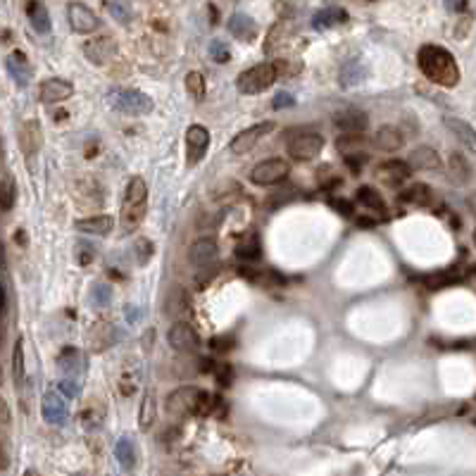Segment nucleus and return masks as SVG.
I'll return each mask as SVG.
<instances>
[{
    "instance_id": "1",
    "label": "nucleus",
    "mask_w": 476,
    "mask_h": 476,
    "mask_svg": "<svg viewBox=\"0 0 476 476\" xmlns=\"http://www.w3.org/2000/svg\"><path fill=\"white\" fill-rule=\"evenodd\" d=\"M417 63H419L422 74L427 76L429 81L438 83V86L455 88L457 83H460V67H457L450 50L429 43V46L419 48Z\"/></svg>"
},
{
    "instance_id": "2",
    "label": "nucleus",
    "mask_w": 476,
    "mask_h": 476,
    "mask_svg": "<svg viewBox=\"0 0 476 476\" xmlns=\"http://www.w3.org/2000/svg\"><path fill=\"white\" fill-rule=\"evenodd\" d=\"M148 212V186L141 177H131L126 183V193L122 200V212H120V227L122 233H133L145 220Z\"/></svg>"
},
{
    "instance_id": "3",
    "label": "nucleus",
    "mask_w": 476,
    "mask_h": 476,
    "mask_svg": "<svg viewBox=\"0 0 476 476\" xmlns=\"http://www.w3.org/2000/svg\"><path fill=\"white\" fill-rule=\"evenodd\" d=\"M212 397L200 391L198 386H181V388L172 391L167 397V412L172 417H186V414H207L210 412Z\"/></svg>"
},
{
    "instance_id": "4",
    "label": "nucleus",
    "mask_w": 476,
    "mask_h": 476,
    "mask_svg": "<svg viewBox=\"0 0 476 476\" xmlns=\"http://www.w3.org/2000/svg\"><path fill=\"white\" fill-rule=\"evenodd\" d=\"M108 100L117 112H122V115H131V117L150 115L155 108L153 98L145 95L143 91H138V88H112V91L108 93Z\"/></svg>"
},
{
    "instance_id": "5",
    "label": "nucleus",
    "mask_w": 476,
    "mask_h": 476,
    "mask_svg": "<svg viewBox=\"0 0 476 476\" xmlns=\"http://www.w3.org/2000/svg\"><path fill=\"white\" fill-rule=\"evenodd\" d=\"M277 79H279L277 65H274V63H260V65L250 67V69L240 72L238 79H236V86H238L240 93L255 95V93L267 91V88H270Z\"/></svg>"
},
{
    "instance_id": "6",
    "label": "nucleus",
    "mask_w": 476,
    "mask_h": 476,
    "mask_svg": "<svg viewBox=\"0 0 476 476\" xmlns=\"http://www.w3.org/2000/svg\"><path fill=\"white\" fill-rule=\"evenodd\" d=\"M288 172H290L288 162L281 158H272V160H265L253 167L250 181H253L255 186H274V183L284 181V179L288 177Z\"/></svg>"
},
{
    "instance_id": "7",
    "label": "nucleus",
    "mask_w": 476,
    "mask_h": 476,
    "mask_svg": "<svg viewBox=\"0 0 476 476\" xmlns=\"http://www.w3.org/2000/svg\"><path fill=\"white\" fill-rule=\"evenodd\" d=\"M322 150H324V138L319 136V133H315V131L298 133V136L288 141V158H293L298 162L315 160Z\"/></svg>"
},
{
    "instance_id": "8",
    "label": "nucleus",
    "mask_w": 476,
    "mask_h": 476,
    "mask_svg": "<svg viewBox=\"0 0 476 476\" xmlns=\"http://www.w3.org/2000/svg\"><path fill=\"white\" fill-rule=\"evenodd\" d=\"M274 131V122H260V124H253L248 129H243L240 133L231 138V145H229V150H231L233 155H245L250 153V150L255 148L257 143H260V138H265L267 133Z\"/></svg>"
},
{
    "instance_id": "9",
    "label": "nucleus",
    "mask_w": 476,
    "mask_h": 476,
    "mask_svg": "<svg viewBox=\"0 0 476 476\" xmlns=\"http://www.w3.org/2000/svg\"><path fill=\"white\" fill-rule=\"evenodd\" d=\"M207 148H210V131L200 124L188 126L186 131V165L195 167L205 158Z\"/></svg>"
},
{
    "instance_id": "10",
    "label": "nucleus",
    "mask_w": 476,
    "mask_h": 476,
    "mask_svg": "<svg viewBox=\"0 0 476 476\" xmlns=\"http://www.w3.org/2000/svg\"><path fill=\"white\" fill-rule=\"evenodd\" d=\"M41 412H43V419H46L48 424H53V427H63V424L67 422V417H69V407H67L65 395L60 393V391H48L41 400Z\"/></svg>"
},
{
    "instance_id": "11",
    "label": "nucleus",
    "mask_w": 476,
    "mask_h": 476,
    "mask_svg": "<svg viewBox=\"0 0 476 476\" xmlns=\"http://www.w3.org/2000/svg\"><path fill=\"white\" fill-rule=\"evenodd\" d=\"M67 19H69V26L76 33H93L100 26L98 15L83 3H69V8H67Z\"/></svg>"
},
{
    "instance_id": "12",
    "label": "nucleus",
    "mask_w": 476,
    "mask_h": 476,
    "mask_svg": "<svg viewBox=\"0 0 476 476\" xmlns=\"http://www.w3.org/2000/svg\"><path fill=\"white\" fill-rule=\"evenodd\" d=\"M377 177H379L381 183L395 188V186H402V183L412 177V167H410V162H405V160L381 162V165L377 167Z\"/></svg>"
},
{
    "instance_id": "13",
    "label": "nucleus",
    "mask_w": 476,
    "mask_h": 476,
    "mask_svg": "<svg viewBox=\"0 0 476 476\" xmlns=\"http://www.w3.org/2000/svg\"><path fill=\"white\" fill-rule=\"evenodd\" d=\"M167 340H170L172 348L179 352H193V350H198V345H200L198 334H195V329L190 327L188 322L172 324L170 334H167Z\"/></svg>"
},
{
    "instance_id": "14",
    "label": "nucleus",
    "mask_w": 476,
    "mask_h": 476,
    "mask_svg": "<svg viewBox=\"0 0 476 476\" xmlns=\"http://www.w3.org/2000/svg\"><path fill=\"white\" fill-rule=\"evenodd\" d=\"M83 55L91 65H108L112 58L117 55V43L115 38L110 36H100V38H91V41L83 46Z\"/></svg>"
},
{
    "instance_id": "15",
    "label": "nucleus",
    "mask_w": 476,
    "mask_h": 476,
    "mask_svg": "<svg viewBox=\"0 0 476 476\" xmlns=\"http://www.w3.org/2000/svg\"><path fill=\"white\" fill-rule=\"evenodd\" d=\"M217 257H220V250H217V243L212 238L195 240V243L190 245V250H188L190 265L198 267V270H210V267L217 262Z\"/></svg>"
},
{
    "instance_id": "16",
    "label": "nucleus",
    "mask_w": 476,
    "mask_h": 476,
    "mask_svg": "<svg viewBox=\"0 0 476 476\" xmlns=\"http://www.w3.org/2000/svg\"><path fill=\"white\" fill-rule=\"evenodd\" d=\"M17 138H19L22 153H24L26 158H33V155H36L38 150H41V145H43V129H41V124H38L36 120H26L24 124L19 126Z\"/></svg>"
},
{
    "instance_id": "17",
    "label": "nucleus",
    "mask_w": 476,
    "mask_h": 476,
    "mask_svg": "<svg viewBox=\"0 0 476 476\" xmlns=\"http://www.w3.org/2000/svg\"><path fill=\"white\" fill-rule=\"evenodd\" d=\"M72 93H74V86L67 79H46L41 83L38 98L46 105H58V103H65L67 98H72Z\"/></svg>"
},
{
    "instance_id": "18",
    "label": "nucleus",
    "mask_w": 476,
    "mask_h": 476,
    "mask_svg": "<svg viewBox=\"0 0 476 476\" xmlns=\"http://www.w3.org/2000/svg\"><path fill=\"white\" fill-rule=\"evenodd\" d=\"M5 65H8V72L10 76L15 79L17 86H29L31 81V65L29 60H26V55L22 53V50H15V53L8 55V60H5Z\"/></svg>"
},
{
    "instance_id": "19",
    "label": "nucleus",
    "mask_w": 476,
    "mask_h": 476,
    "mask_svg": "<svg viewBox=\"0 0 476 476\" xmlns=\"http://www.w3.org/2000/svg\"><path fill=\"white\" fill-rule=\"evenodd\" d=\"M229 33H231L233 38H238V41L243 43H253L257 38V24L253 17L243 15V13H236L229 19Z\"/></svg>"
},
{
    "instance_id": "20",
    "label": "nucleus",
    "mask_w": 476,
    "mask_h": 476,
    "mask_svg": "<svg viewBox=\"0 0 476 476\" xmlns=\"http://www.w3.org/2000/svg\"><path fill=\"white\" fill-rule=\"evenodd\" d=\"M443 124H445L448 131H450L452 136H455L457 141H460V143L464 145V148L469 150V153L476 155V131L467 124V122H464V120H457V117H445Z\"/></svg>"
},
{
    "instance_id": "21",
    "label": "nucleus",
    "mask_w": 476,
    "mask_h": 476,
    "mask_svg": "<svg viewBox=\"0 0 476 476\" xmlns=\"http://www.w3.org/2000/svg\"><path fill=\"white\" fill-rule=\"evenodd\" d=\"M117 334H115V327L108 322H95L91 327V331H88V345H91L93 352H103L108 350L112 343H115Z\"/></svg>"
},
{
    "instance_id": "22",
    "label": "nucleus",
    "mask_w": 476,
    "mask_h": 476,
    "mask_svg": "<svg viewBox=\"0 0 476 476\" xmlns=\"http://www.w3.org/2000/svg\"><path fill=\"white\" fill-rule=\"evenodd\" d=\"M410 167L419 172H436V170H441V158L434 148L419 145V148H414L410 153Z\"/></svg>"
},
{
    "instance_id": "23",
    "label": "nucleus",
    "mask_w": 476,
    "mask_h": 476,
    "mask_svg": "<svg viewBox=\"0 0 476 476\" xmlns=\"http://www.w3.org/2000/svg\"><path fill=\"white\" fill-rule=\"evenodd\" d=\"M336 126H338L345 136H360V133L369 126V120L365 112L350 110V112H343V115L336 117Z\"/></svg>"
},
{
    "instance_id": "24",
    "label": "nucleus",
    "mask_w": 476,
    "mask_h": 476,
    "mask_svg": "<svg viewBox=\"0 0 476 476\" xmlns=\"http://www.w3.org/2000/svg\"><path fill=\"white\" fill-rule=\"evenodd\" d=\"M405 138H402V131L397 126H381L374 136V145L381 150V153H397L402 148Z\"/></svg>"
},
{
    "instance_id": "25",
    "label": "nucleus",
    "mask_w": 476,
    "mask_h": 476,
    "mask_svg": "<svg viewBox=\"0 0 476 476\" xmlns=\"http://www.w3.org/2000/svg\"><path fill=\"white\" fill-rule=\"evenodd\" d=\"M112 217L108 215H91L86 217V220H76L74 222V229L81 233H93V236H108L112 231Z\"/></svg>"
},
{
    "instance_id": "26",
    "label": "nucleus",
    "mask_w": 476,
    "mask_h": 476,
    "mask_svg": "<svg viewBox=\"0 0 476 476\" xmlns=\"http://www.w3.org/2000/svg\"><path fill=\"white\" fill-rule=\"evenodd\" d=\"M343 22H348V13H345L343 8H324L312 17V26H315L317 31L331 29V26H338V24H343Z\"/></svg>"
},
{
    "instance_id": "27",
    "label": "nucleus",
    "mask_w": 476,
    "mask_h": 476,
    "mask_svg": "<svg viewBox=\"0 0 476 476\" xmlns=\"http://www.w3.org/2000/svg\"><path fill=\"white\" fill-rule=\"evenodd\" d=\"M165 312L177 319L188 312V295L181 286H172L170 288V293H167V298H165ZM179 322H181V319H179Z\"/></svg>"
},
{
    "instance_id": "28",
    "label": "nucleus",
    "mask_w": 476,
    "mask_h": 476,
    "mask_svg": "<svg viewBox=\"0 0 476 476\" xmlns=\"http://www.w3.org/2000/svg\"><path fill=\"white\" fill-rule=\"evenodd\" d=\"M448 177H450V181L457 183V186H464V183L472 179V167H469L464 155H460V153L450 155V160H448Z\"/></svg>"
},
{
    "instance_id": "29",
    "label": "nucleus",
    "mask_w": 476,
    "mask_h": 476,
    "mask_svg": "<svg viewBox=\"0 0 476 476\" xmlns=\"http://www.w3.org/2000/svg\"><path fill=\"white\" fill-rule=\"evenodd\" d=\"M26 17H29V24L33 26L36 33H48L50 31V15L46 10V5L38 3V0H29L26 3Z\"/></svg>"
},
{
    "instance_id": "30",
    "label": "nucleus",
    "mask_w": 476,
    "mask_h": 476,
    "mask_svg": "<svg viewBox=\"0 0 476 476\" xmlns=\"http://www.w3.org/2000/svg\"><path fill=\"white\" fill-rule=\"evenodd\" d=\"M115 457L117 462L122 464V469L124 472H133L136 469V462H138V455H136V445H133L131 438H120L115 443Z\"/></svg>"
},
{
    "instance_id": "31",
    "label": "nucleus",
    "mask_w": 476,
    "mask_h": 476,
    "mask_svg": "<svg viewBox=\"0 0 476 476\" xmlns=\"http://www.w3.org/2000/svg\"><path fill=\"white\" fill-rule=\"evenodd\" d=\"M290 33H293V24H290V19H279L277 24L270 29V36H267V41H265V53H274L277 48H281L284 43L290 38Z\"/></svg>"
},
{
    "instance_id": "32",
    "label": "nucleus",
    "mask_w": 476,
    "mask_h": 476,
    "mask_svg": "<svg viewBox=\"0 0 476 476\" xmlns=\"http://www.w3.org/2000/svg\"><path fill=\"white\" fill-rule=\"evenodd\" d=\"M367 76V67L360 63V60H348L343 67H340V74H338V81L340 86L350 88L355 86V83H362Z\"/></svg>"
},
{
    "instance_id": "33",
    "label": "nucleus",
    "mask_w": 476,
    "mask_h": 476,
    "mask_svg": "<svg viewBox=\"0 0 476 476\" xmlns=\"http://www.w3.org/2000/svg\"><path fill=\"white\" fill-rule=\"evenodd\" d=\"M355 200H357V203H360L362 207L372 210L377 217H386V205H384V200H381V195H379L372 186H360V188H357Z\"/></svg>"
},
{
    "instance_id": "34",
    "label": "nucleus",
    "mask_w": 476,
    "mask_h": 476,
    "mask_svg": "<svg viewBox=\"0 0 476 476\" xmlns=\"http://www.w3.org/2000/svg\"><path fill=\"white\" fill-rule=\"evenodd\" d=\"M402 200L417 205V207H429V205H434L436 193L427 186V183H412V186L402 193Z\"/></svg>"
},
{
    "instance_id": "35",
    "label": "nucleus",
    "mask_w": 476,
    "mask_h": 476,
    "mask_svg": "<svg viewBox=\"0 0 476 476\" xmlns=\"http://www.w3.org/2000/svg\"><path fill=\"white\" fill-rule=\"evenodd\" d=\"M13 381L17 388L26 384V367H24V338H17L13 348Z\"/></svg>"
},
{
    "instance_id": "36",
    "label": "nucleus",
    "mask_w": 476,
    "mask_h": 476,
    "mask_svg": "<svg viewBox=\"0 0 476 476\" xmlns=\"http://www.w3.org/2000/svg\"><path fill=\"white\" fill-rule=\"evenodd\" d=\"M15 200H17V183H15L13 174L5 170L3 172V181H0V207H3V212L13 210Z\"/></svg>"
},
{
    "instance_id": "37",
    "label": "nucleus",
    "mask_w": 476,
    "mask_h": 476,
    "mask_svg": "<svg viewBox=\"0 0 476 476\" xmlns=\"http://www.w3.org/2000/svg\"><path fill=\"white\" fill-rule=\"evenodd\" d=\"M155 422V393L153 391H148V393L143 395V402H141V414H138V424H141V431H148L153 427Z\"/></svg>"
},
{
    "instance_id": "38",
    "label": "nucleus",
    "mask_w": 476,
    "mask_h": 476,
    "mask_svg": "<svg viewBox=\"0 0 476 476\" xmlns=\"http://www.w3.org/2000/svg\"><path fill=\"white\" fill-rule=\"evenodd\" d=\"M58 365H60L63 372L72 374V379H74V372L79 369V352H76V348L65 345V348L60 350V355H58Z\"/></svg>"
},
{
    "instance_id": "39",
    "label": "nucleus",
    "mask_w": 476,
    "mask_h": 476,
    "mask_svg": "<svg viewBox=\"0 0 476 476\" xmlns=\"http://www.w3.org/2000/svg\"><path fill=\"white\" fill-rule=\"evenodd\" d=\"M186 91L193 100H203L205 98V76L200 72H188L186 74Z\"/></svg>"
},
{
    "instance_id": "40",
    "label": "nucleus",
    "mask_w": 476,
    "mask_h": 476,
    "mask_svg": "<svg viewBox=\"0 0 476 476\" xmlns=\"http://www.w3.org/2000/svg\"><path fill=\"white\" fill-rule=\"evenodd\" d=\"M277 13L281 19H293L295 15H298V10L302 8V0H277Z\"/></svg>"
},
{
    "instance_id": "41",
    "label": "nucleus",
    "mask_w": 476,
    "mask_h": 476,
    "mask_svg": "<svg viewBox=\"0 0 476 476\" xmlns=\"http://www.w3.org/2000/svg\"><path fill=\"white\" fill-rule=\"evenodd\" d=\"M210 58L215 60V63H229V58H231V50H229V46L224 41H220V38H215V41L210 43Z\"/></svg>"
},
{
    "instance_id": "42",
    "label": "nucleus",
    "mask_w": 476,
    "mask_h": 476,
    "mask_svg": "<svg viewBox=\"0 0 476 476\" xmlns=\"http://www.w3.org/2000/svg\"><path fill=\"white\" fill-rule=\"evenodd\" d=\"M91 300H93V305H95V307H108L110 302H112V288H110L108 284H98V286L93 288Z\"/></svg>"
},
{
    "instance_id": "43",
    "label": "nucleus",
    "mask_w": 476,
    "mask_h": 476,
    "mask_svg": "<svg viewBox=\"0 0 476 476\" xmlns=\"http://www.w3.org/2000/svg\"><path fill=\"white\" fill-rule=\"evenodd\" d=\"M133 253H136L138 265H148V260L153 257V243L148 238H138L136 245H133Z\"/></svg>"
},
{
    "instance_id": "44",
    "label": "nucleus",
    "mask_w": 476,
    "mask_h": 476,
    "mask_svg": "<svg viewBox=\"0 0 476 476\" xmlns=\"http://www.w3.org/2000/svg\"><path fill=\"white\" fill-rule=\"evenodd\" d=\"M238 257H243V260H257L260 257V243H257V238H250V240H243V243L236 248Z\"/></svg>"
},
{
    "instance_id": "45",
    "label": "nucleus",
    "mask_w": 476,
    "mask_h": 476,
    "mask_svg": "<svg viewBox=\"0 0 476 476\" xmlns=\"http://www.w3.org/2000/svg\"><path fill=\"white\" fill-rule=\"evenodd\" d=\"M108 10H110V15L120 22V24H129V22H131V13H129L126 5L120 3V0H112V3H108Z\"/></svg>"
},
{
    "instance_id": "46",
    "label": "nucleus",
    "mask_w": 476,
    "mask_h": 476,
    "mask_svg": "<svg viewBox=\"0 0 476 476\" xmlns=\"http://www.w3.org/2000/svg\"><path fill=\"white\" fill-rule=\"evenodd\" d=\"M431 288H438V286H445V284H452V281H457V274H452V270H448V272H438V274H434V277H427L424 279Z\"/></svg>"
},
{
    "instance_id": "47",
    "label": "nucleus",
    "mask_w": 476,
    "mask_h": 476,
    "mask_svg": "<svg viewBox=\"0 0 476 476\" xmlns=\"http://www.w3.org/2000/svg\"><path fill=\"white\" fill-rule=\"evenodd\" d=\"M367 158L362 153H345V165L350 167L352 174H357V172H362V167H365Z\"/></svg>"
},
{
    "instance_id": "48",
    "label": "nucleus",
    "mask_w": 476,
    "mask_h": 476,
    "mask_svg": "<svg viewBox=\"0 0 476 476\" xmlns=\"http://www.w3.org/2000/svg\"><path fill=\"white\" fill-rule=\"evenodd\" d=\"M58 391L63 395H67V397H76V395H79V384H76L74 379H63L58 384Z\"/></svg>"
},
{
    "instance_id": "49",
    "label": "nucleus",
    "mask_w": 476,
    "mask_h": 476,
    "mask_svg": "<svg viewBox=\"0 0 476 476\" xmlns=\"http://www.w3.org/2000/svg\"><path fill=\"white\" fill-rule=\"evenodd\" d=\"M277 72H279V76H293V74H298L300 72V65H293L290 67L288 65V60H277Z\"/></svg>"
},
{
    "instance_id": "50",
    "label": "nucleus",
    "mask_w": 476,
    "mask_h": 476,
    "mask_svg": "<svg viewBox=\"0 0 476 476\" xmlns=\"http://www.w3.org/2000/svg\"><path fill=\"white\" fill-rule=\"evenodd\" d=\"M274 110H281V108H290V105H295V100H293V95L290 93H277L274 95Z\"/></svg>"
},
{
    "instance_id": "51",
    "label": "nucleus",
    "mask_w": 476,
    "mask_h": 476,
    "mask_svg": "<svg viewBox=\"0 0 476 476\" xmlns=\"http://www.w3.org/2000/svg\"><path fill=\"white\" fill-rule=\"evenodd\" d=\"M79 250H81V253L76 255V262H79V265H88V262H93V257H95V250L91 248V245H86V243H79Z\"/></svg>"
},
{
    "instance_id": "52",
    "label": "nucleus",
    "mask_w": 476,
    "mask_h": 476,
    "mask_svg": "<svg viewBox=\"0 0 476 476\" xmlns=\"http://www.w3.org/2000/svg\"><path fill=\"white\" fill-rule=\"evenodd\" d=\"M331 205H334L338 212H343L345 217H350V215H352V205L348 203V200H336V198H334V200H331Z\"/></svg>"
},
{
    "instance_id": "53",
    "label": "nucleus",
    "mask_w": 476,
    "mask_h": 476,
    "mask_svg": "<svg viewBox=\"0 0 476 476\" xmlns=\"http://www.w3.org/2000/svg\"><path fill=\"white\" fill-rule=\"evenodd\" d=\"M448 10H452V13H462L464 8H467V0H445Z\"/></svg>"
},
{
    "instance_id": "54",
    "label": "nucleus",
    "mask_w": 476,
    "mask_h": 476,
    "mask_svg": "<svg viewBox=\"0 0 476 476\" xmlns=\"http://www.w3.org/2000/svg\"><path fill=\"white\" fill-rule=\"evenodd\" d=\"M212 345H215V350H231L229 348V345H231V338H215Z\"/></svg>"
},
{
    "instance_id": "55",
    "label": "nucleus",
    "mask_w": 476,
    "mask_h": 476,
    "mask_svg": "<svg viewBox=\"0 0 476 476\" xmlns=\"http://www.w3.org/2000/svg\"><path fill=\"white\" fill-rule=\"evenodd\" d=\"M138 307H131V305H129L126 307V319H129V322H138Z\"/></svg>"
},
{
    "instance_id": "56",
    "label": "nucleus",
    "mask_w": 476,
    "mask_h": 476,
    "mask_svg": "<svg viewBox=\"0 0 476 476\" xmlns=\"http://www.w3.org/2000/svg\"><path fill=\"white\" fill-rule=\"evenodd\" d=\"M467 207H469V212H472L474 220H476V193H472V195L467 198Z\"/></svg>"
},
{
    "instance_id": "57",
    "label": "nucleus",
    "mask_w": 476,
    "mask_h": 476,
    "mask_svg": "<svg viewBox=\"0 0 476 476\" xmlns=\"http://www.w3.org/2000/svg\"><path fill=\"white\" fill-rule=\"evenodd\" d=\"M15 240H19V243L24 245V243H26V238H24V231H17V233H15Z\"/></svg>"
},
{
    "instance_id": "58",
    "label": "nucleus",
    "mask_w": 476,
    "mask_h": 476,
    "mask_svg": "<svg viewBox=\"0 0 476 476\" xmlns=\"http://www.w3.org/2000/svg\"><path fill=\"white\" fill-rule=\"evenodd\" d=\"M24 476H38V472H36V469H26Z\"/></svg>"
},
{
    "instance_id": "59",
    "label": "nucleus",
    "mask_w": 476,
    "mask_h": 476,
    "mask_svg": "<svg viewBox=\"0 0 476 476\" xmlns=\"http://www.w3.org/2000/svg\"><path fill=\"white\" fill-rule=\"evenodd\" d=\"M474 245H476V229H474Z\"/></svg>"
}]
</instances>
